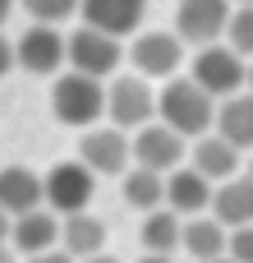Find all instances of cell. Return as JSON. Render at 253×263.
<instances>
[{
  "label": "cell",
  "instance_id": "obj_34",
  "mask_svg": "<svg viewBox=\"0 0 253 263\" xmlns=\"http://www.w3.org/2000/svg\"><path fill=\"white\" fill-rule=\"evenodd\" d=\"M203 263H235V259H226V254H221V259H203Z\"/></svg>",
  "mask_w": 253,
  "mask_h": 263
},
{
  "label": "cell",
  "instance_id": "obj_15",
  "mask_svg": "<svg viewBox=\"0 0 253 263\" xmlns=\"http://www.w3.org/2000/svg\"><path fill=\"white\" fill-rule=\"evenodd\" d=\"M212 203V180L203 176V171H194V166H171L166 171V208H175L180 217H194V213H203Z\"/></svg>",
  "mask_w": 253,
  "mask_h": 263
},
{
  "label": "cell",
  "instance_id": "obj_26",
  "mask_svg": "<svg viewBox=\"0 0 253 263\" xmlns=\"http://www.w3.org/2000/svg\"><path fill=\"white\" fill-rule=\"evenodd\" d=\"M9 69H14V42H9V37H0V79H5Z\"/></svg>",
  "mask_w": 253,
  "mask_h": 263
},
{
  "label": "cell",
  "instance_id": "obj_35",
  "mask_svg": "<svg viewBox=\"0 0 253 263\" xmlns=\"http://www.w3.org/2000/svg\"><path fill=\"white\" fill-rule=\"evenodd\" d=\"M235 5H253V0H235Z\"/></svg>",
  "mask_w": 253,
  "mask_h": 263
},
{
  "label": "cell",
  "instance_id": "obj_20",
  "mask_svg": "<svg viewBox=\"0 0 253 263\" xmlns=\"http://www.w3.org/2000/svg\"><path fill=\"white\" fill-rule=\"evenodd\" d=\"M226 227L217 222V217H203V213H194V217H184V227H180V245L189 250V259H221L226 254Z\"/></svg>",
  "mask_w": 253,
  "mask_h": 263
},
{
  "label": "cell",
  "instance_id": "obj_18",
  "mask_svg": "<svg viewBox=\"0 0 253 263\" xmlns=\"http://www.w3.org/2000/svg\"><path fill=\"white\" fill-rule=\"evenodd\" d=\"M60 245H65L69 259H88V254H97L106 245V222L92 217L88 208L69 213V217H60Z\"/></svg>",
  "mask_w": 253,
  "mask_h": 263
},
{
  "label": "cell",
  "instance_id": "obj_4",
  "mask_svg": "<svg viewBox=\"0 0 253 263\" xmlns=\"http://www.w3.org/2000/svg\"><path fill=\"white\" fill-rule=\"evenodd\" d=\"M65 60H69V69H78V74L106 79V74L120 69L124 51H120V37H111V32L83 23V28H74V32L65 37Z\"/></svg>",
  "mask_w": 253,
  "mask_h": 263
},
{
  "label": "cell",
  "instance_id": "obj_11",
  "mask_svg": "<svg viewBox=\"0 0 253 263\" xmlns=\"http://www.w3.org/2000/svg\"><path fill=\"white\" fill-rule=\"evenodd\" d=\"M184 60V42L175 32H138L129 46V65L143 79H171Z\"/></svg>",
  "mask_w": 253,
  "mask_h": 263
},
{
  "label": "cell",
  "instance_id": "obj_6",
  "mask_svg": "<svg viewBox=\"0 0 253 263\" xmlns=\"http://www.w3.org/2000/svg\"><path fill=\"white\" fill-rule=\"evenodd\" d=\"M106 116L111 125L120 129H138L157 116V92H152V79L143 74H120L111 88H106Z\"/></svg>",
  "mask_w": 253,
  "mask_h": 263
},
{
  "label": "cell",
  "instance_id": "obj_16",
  "mask_svg": "<svg viewBox=\"0 0 253 263\" xmlns=\"http://www.w3.org/2000/svg\"><path fill=\"white\" fill-rule=\"evenodd\" d=\"M217 134L226 139V143H235L240 153L253 148V92H230V97H221V106H217Z\"/></svg>",
  "mask_w": 253,
  "mask_h": 263
},
{
  "label": "cell",
  "instance_id": "obj_12",
  "mask_svg": "<svg viewBox=\"0 0 253 263\" xmlns=\"http://www.w3.org/2000/svg\"><path fill=\"white\" fill-rule=\"evenodd\" d=\"M60 245V217L51 208H28L18 217H9V250L14 254H41Z\"/></svg>",
  "mask_w": 253,
  "mask_h": 263
},
{
  "label": "cell",
  "instance_id": "obj_1",
  "mask_svg": "<svg viewBox=\"0 0 253 263\" xmlns=\"http://www.w3.org/2000/svg\"><path fill=\"white\" fill-rule=\"evenodd\" d=\"M157 116H161V125H171L175 134L198 139V134H207L212 120H217V97L203 92L194 79H175V74H171L166 88L157 92Z\"/></svg>",
  "mask_w": 253,
  "mask_h": 263
},
{
  "label": "cell",
  "instance_id": "obj_27",
  "mask_svg": "<svg viewBox=\"0 0 253 263\" xmlns=\"http://www.w3.org/2000/svg\"><path fill=\"white\" fill-rule=\"evenodd\" d=\"M28 263H74L65 250H41V254H28Z\"/></svg>",
  "mask_w": 253,
  "mask_h": 263
},
{
  "label": "cell",
  "instance_id": "obj_24",
  "mask_svg": "<svg viewBox=\"0 0 253 263\" xmlns=\"http://www.w3.org/2000/svg\"><path fill=\"white\" fill-rule=\"evenodd\" d=\"M37 23H60V18H69L74 9H78V0H18Z\"/></svg>",
  "mask_w": 253,
  "mask_h": 263
},
{
  "label": "cell",
  "instance_id": "obj_36",
  "mask_svg": "<svg viewBox=\"0 0 253 263\" xmlns=\"http://www.w3.org/2000/svg\"><path fill=\"white\" fill-rule=\"evenodd\" d=\"M249 176H253V162H249Z\"/></svg>",
  "mask_w": 253,
  "mask_h": 263
},
{
  "label": "cell",
  "instance_id": "obj_3",
  "mask_svg": "<svg viewBox=\"0 0 253 263\" xmlns=\"http://www.w3.org/2000/svg\"><path fill=\"white\" fill-rule=\"evenodd\" d=\"M97 194V176L83 166V162H55L46 176H41V203L55 213V217H69V213H83Z\"/></svg>",
  "mask_w": 253,
  "mask_h": 263
},
{
  "label": "cell",
  "instance_id": "obj_28",
  "mask_svg": "<svg viewBox=\"0 0 253 263\" xmlns=\"http://www.w3.org/2000/svg\"><path fill=\"white\" fill-rule=\"evenodd\" d=\"M83 263H120V259H106V254L97 250V254H88V259H83Z\"/></svg>",
  "mask_w": 253,
  "mask_h": 263
},
{
  "label": "cell",
  "instance_id": "obj_5",
  "mask_svg": "<svg viewBox=\"0 0 253 263\" xmlns=\"http://www.w3.org/2000/svg\"><path fill=\"white\" fill-rule=\"evenodd\" d=\"M244 74H249V65H244L240 51H230V46H221V42H207V46H198L189 79H194L203 92H212V97L221 102V97H230V92L244 88Z\"/></svg>",
  "mask_w": 253,
  "mask_h": 263
},
{
  "label": "cell",
  "instance_id": "obj_17",
  "mask_svg": "<svg viewBox=\"0 0 253 263\" xmlns=\"http://www.w3.org/2000/svg\"><path fill=\"white\" fill-rule=\"evenodd\" d=\"M189 153H194V171H203L212 185L240 171V148H235V143H226V139H221V134H212V129H207V134H198Z\"/></svg>",
  "mask_w": 253,
  "mask_h": 263
},
{
  "label": "cell",
  "instance_id": "obj_30",
  "mask_svg": "<svg viewBox=\"0 0 253 263\" xmlns=\"http://www.w3.org/2000/svg\"><path fill=\"white\" fill-rule=\"evenodd\" d=\"M0 263H14V250H9L5 240H0Z\"/></svg>",
  "mask_w": 253,
  "mask_h": 263
},
{
  "label": "cell",
  "instance_id": "obj_21",
  "mask_svg": "<svg viewBox=\"0 0 253 263\" xmlns=\"http://www.w3.org/2000/svg\"><path fill=\"white\" fill-rule=\"evenodd\" d=\"M180 213L175 208H147L143 213V227H138V240H143V250L147 254H171V250H180Z\"/></svg>",
  "mask_w": 253,
  "mask_h": 263
},
{
  "label": "cell",
  "instance_id": "obj_31",
  "mask_svg": "<svg viewBox=\"0 0 253 263\" xmlns=\"http://www.w3.org/2000/svg\"><path fill=\"white\" fill-rule=\"evenodd\" d=\"M138 263H171V254H147V259H138Z\"/></svg>",
  "mask_w": 253,
  "mask_h": 263
},
{
  "label": "cell",
  "instance_id": "obj_29",
  "mask_svg": "<svg viewBox=\"0 0 253 263\" xmlns=\"http://www.w3.org/2000/svg\"><path fill=\"white\" fill-rule=\"evenodd\" d=\"M0 240H9V213H0Z\"/></svg>",
  "mask_w": 253,
  "mask_h": 263
},
{
  "label": "cell",
  "instance_id": "obj_7",
  "mask_svg": "<svg viewBox=\"0 0 253 263\" xmlns=\"http://www.w3.org/2000/svg\"><path fill=\"white\" fill-rule=\"evenodd\" d=\"M78 162H83L92 176H124V171L134 166L129 129H120V125L88 129V134H83V143H78Z\"/></svg>",
  "mask_w": 253,
  "mask_h": 263
},
{
  "label": "cell",
  "instance_id": "obj_14",
  "mask_svg": "<svg viewBox=\"0 0 253 263\" xmlns=\"http://www.w3.org/2000/svg\"><path fill=\"white\" fill-rule=\"evenodd\" d=\"M78 9H83V23H92L111 37H129V32H138L147 0H78Z\"/></svg>",
  "mask_w": 253,
  "mask_h": 263
},
{
  "label": "cell",
  "instance_id": "obj_25",
  "mask_svg": "<svg viewBox=\"0 0 253 263\" xmlns=\"http://www.w3.org/2000/svg\"><path fill=\"white\" fill-rule=\"evenodd\" d=\"M226 259L253 263V222L249 227H230V236H226Z\"/></svg>",
  "mask_w": 253,
  "mask_h": 263
},
{
  "label": "cell",
  "instance_id": "obj_32",
  "mask_svg": "<svg viewBox=\"0 0 253 263\" xmlns=\"http://www.w3.org/2000/svg\"><path fill=\"white\" fill-rule=\"evenodd\" d=\"M9 9H14V0H0V23L9 18Z\"/></svg>",
  "mask_w": 253,
  "mask_h": 263
},
{
  "label": "cell",
  "instance_id": "obj_23",
  "mask_svg": "<svg viewBox=\"0 0 253 263\" xmlns=\"http://www.w3.org/2000/svg\"><path fill=\"white\" fill-rule=\"evenodd\" d=\"M226 46L230 51H240L244 60H253V5H240V9H230V18H226Z\"/></svg>",
  "mask_w": 253,
  "mask_h": 263
},
{
  "label": "cell",
  "instance_id": "obj_8",
  "mask_svg": "<svg viewBox=\"0 0 253 263\" xmlns=\"http://www.w3.org/2000/svg\"><path fill=\"white\" fill-rule=\"evenodd\" d=\"M129 153H134V166H147V171H171L184 162V134H175L171 125H138L134 139H129Z\"/></svg>",
  "mask_w": 253,
  "mask_h": 263
},
{
  "label": "cell",
  "instance_id": "obj_2",
  "mask_svg": "<svg viewBox=\"0 0 253 263\" xmlns=\"http://www.w3.org/2000/svg\"><path fill=\"white\" fill-rule=\"evenodd\" d=\"M51 111H55V120L69 125V129L97 125V120L106 116V88H101V79L78 74V69L60 74L55 88H51Z\"/></svg>",
  "mask_w": 253,
  "mask_h": 263
},
{
  "label": "cell",
  "instance_id": "obj_13",
  "mask_svg": "<svg viewBox=\"0 0 253 263\" xmlns=\"http://www.w3.org/2000/svg\"><path fill=\"white\" fill-rule=\"evenodd\" d=\"M212 217L230 231V227H249L253 222V176H226V180H217L212 185Z\"/></svg>",
  "mask_w": 253,
  "mask_h": 263
},
{
  "label": "cell",
  "instance_id": "obj_10",
  "mask_svg": "<svg viewBox=\"0 0 253 263\" xmlns=\"http://www.w3.org/2000/svg\"><path fill=\"white\" fill-rule=\"evenodd\" d=\"M226 18H230V0H180L175 37L189 46H207L226 32Z\"/></svg>",
  "mask_w": 253,
  "mask_h": 263
},
{
  "label": "cell",
  "instance_id": "obj_22",
  "mask_svg": "<svg viewBox=\"0 0 253 263\" xmlns=\"http://www.w3.org/2000/svg\"><path fill=\"white\" fill-rule=\"evenodd\" d=\"M120 180H124V203H129V208L147 213V208H161V203H166V176H161V171L129 166Z\"/></svg>",
  "mask_w": 253,
  "mask_h": 263
},
{
  "label": "cell",
  "instance_id": "obj_33",
  "mask_svg": "<svg viewBox=\"0 0 253 263\" xmlns=\"http://www.w3.org/2000/svg\"><path fill=\"white\" fill-rule=\"evenodd\" d=\"M244 83H249V92H253V60H249V74H244Z\"/></svg>",
  "mask_w": 253,
  "mask_h": 263
},
{
  "label": "cell",
  "instance_id": "obj_9",
  "mask_svg": "<svg viewBox=\"0 0 253 263\" xmlns=\"http://www.w3.org/2000/svg\"><path fill=\"white\" fill-rule=\"evenodd\" d=\"M14 65L28 74H55L65 65V32L55 23H32L14 42Z\"/></svg>",
  "mask_w": 253,
  "mask_h": 263
},
{
  "label": "cell",
  "instance_id": "obj_19",
  "mask_svg": "<svg viewBox=\"0 0 253 263\" xmlns=\"http://www.w3.org/2000/svg\"><path fill=\"white\" fill-rule=\"evenodd\" d=\"M41 203V176L28 166H0V213L18 217Z\"/></svg>",
  "mask_w": 253,
  "mask_h": 263
}]
</instances>
